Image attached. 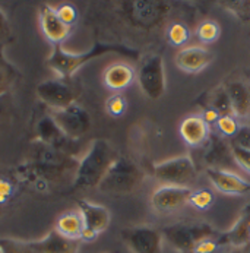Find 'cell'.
I'll list each match as a JSON object with an SVG mask.
<instances>
[{
  "label": "cell",
  "mask_w": 250,
  "mask_h": 253,
  "mask_svg": "<svg viewBox=\"0 0 250 253\" xmlns=\"http://www.w3.org/2000/svg\"><path fill=\"white\" fill-rule=\"evenodd\" d=\"M1 116H3V107L0 106V117H1Z\"/></svg>",
  "instance_id": "cell-41"
},
{
  "label": "cell",
  "mask_w": 250,
  "mask_h": 253,
  "mask_svg": "<svg viewBox=\"0 0 250 253\" xmlns=\"http://www.w3.org/2000/svg\"><path fill=\"white\" fill-rule=\"evenodd\" d=\"M218 248V242L216 239H208V240H204L201 242L196 248L193 253H214Z\"/></svg>",
  "instance_id": "cell-38"
},
{
  "label": "cell",
  "mask_w": 250,
  "mask_h": 253,
  "mask_svg": "<svg viewBox=\"0 0 250 253\" xmlns=\"http://www.w3.org/2000/svg\"><path fill=\"white\" fill-rule=\"evenodd\" d=\"M117 157V152L110 142L95 139L79 160L73 179V189L98 187Z\"/></svg>",
  "instance_id": "cell-3"
},
{
  "label": "cell",
  "mask_w": 250,
  "mask_h": 253,
  "mask_svg": "<svg viewBox=\"0 0 250 253\" xmlns=\"http://www.w3.org/2000/svg\"><path fill=\"white\" fill-rule=\"evenodd\" d=\"M79 160L71 154L57 151L37 141L34 155L28 166H24L22 177L36 186H47L50 183L75 179Z\"/></svg>",
  "instance_id": "cell-1"
},
{
  "label": "cell",
  "mask_w": 250,
  "mask_h": 253,
  "mask_svg": "<svg viewBox=\"0 0 250 253\" xmlns=\"http://www.w3.org/2000/svg\"><path fill=\"white\" fill-rule=\"evenodd\" d=\"M216 130L222 138H233L239 132V122L234 116H221L218 122L215 123Z\"/></svg>",
  "instance_id": "cell-30"
},
{
  "label": "cell",
  "mask_w": 250,
  "mask_h": 253,
  "mask_svg": "<svg viewBox=\"0 0 250 253\" xmlns=\"http://www.w3.org/2000/svg\"><path fill=\"white\" fill-rule=\"evenodd\" d=\"M163 237L167 243L181 253H193L195 248L208 239H216L218 231L208 222H176L166 225L163 230Z\"/></svg>",
  "instance_id": "cell-5"
},
{
  "label": "cell",
  "mask_w": 250,
  "mask_h": 253,
  "mask_svg": "<svg viewBox=\"0 0 250 253\" xmlns=\"http://www.w3.org/2000/svg\"><path fill=\"white\" fill-rule=\"evenodd\" d=\"M218 3L225 10L231 12L242 22H250V1H245V0L233 1V0H228V1H218Z\"/></svg>",
  "instance_id": "cell-29"
},
{
  "label": "cell",
  "mask_w": 250,
  "mask_h": 253,
  "mask_svg": "<svg viewBox=\"0 0 250 253\" xmlns=\"http://www.w3.org/2000/svg\"><path fill=\"white\" fill-rule=\"evenodd\" d=\"M78 210L82 215L85 228L100 234L107 230L111 221V214L106 207L94 204L91 201H79Z\"/></svg>",
  "instance_id": "cell-20"
},
{
  "label": "cell",
  "mask_w": 250,
  "mask_h": 253,
  "mask_svg": "<svg viewBox=\"0 0 250 253\" xmlns=\"http://www.w3.org/2000/svg\"><path fill=\"white\" fill-rule=\"evenodd\" d=\"M0 253H1V251H0Z\"/></svg>",
  "instance_id": "cell-43"
},
{
  "label": "cell",
  "mask_w": 250,
  "mask_h": 253,
  "mask_svg": "<svg viewBox=\"0 0 250 253\" xmlns=\"http://www.w3.org/2000/svg\"><path fill=\"white\" fill-rule=\"evenodd\" d=\"M231 149H233V158H234V163H236L237 169L243 170L245 173H248V174L250 176V151L249 149L239 148V146H234V145H231Z\"/></svg>",
  "instance_id": "cell-34"
},
{
  "label": "cell",
  "mask_w": 250,
  "mask_h": 253,
  "mask_svg": "<svg viewBox=\"0 0 250 253\" xmlns=\"http://www.w3.org/2000/svg\"><path fill=\"white\" fill-rule=\"evenodd\" d=\"M113 10L123 25L136 33L148 34L164 27L171 6L168 1L160 0H132L117 1Z\"/></svg>",
  "instance_id": "cell-2"
},
{
  "label": "cell",
  "mask_w": 250,
  "mask_h": 253,
  "mask_svg": "<svg viewBox=\"0 0 250 253\" xmlns=\"http://www.w3.org/2000/svg\"><path fill=\"white\" fill-rule=\"evenodd\" d=\"M1 253H34L31 242H21L13 239H0Z\"/></svg>",
  "instance_id": "cell-32"
},
{
  "label": "cell",
  "mask_w": 250,
  "mask_h": 253,
  "mask_svg": "<svg viewBox=\"0 0 250 253\" xmlns=\"http://www.w3.org/2000/svg\"><path fill=\"white\" fill-rule=\"evenodd\" d=\"M221 36V27L214 19H204L202 22L198 24L195 30V37L202 42V44H211L215 42Z\"/></svg>",
  "instance_id": "cell-25"
},
{
  "label": "cell",
  "mask_w": 250,
  "mask_h": 253,
  "mask_svg": "<svg viewBox=\"0 0 250 253\" xmlns=\"http://www.w3.org/2000/svg\"><path fill=\"white\" fill-rule=\"evenodd\" d=\"M154 176L164 184L190 187L196 181L198 170L190 155H180L154 166Z\"/></svg>",
  "instance_id": "cell-6"
},
{
  "label": "cell",
  "mask_w": 250,
  "mask_h": 253,
  "mask_svg": "<svg viewBox=\"0 0 250 253\" xmlns=\"http://www.w3.org/2000/svg\"><path fill=\"white\" fill-rule=\"evenodd\" d=\"M36 132L38 142L76 157V151H78L76 141H72L71 138H68L65 135V132L57 126V123L54 122V119L50 114L44 116L38 120Z\"/></svg>",
  "instance_id": "cell-13"
},
{
  "label": "cell",
  "mask_w": 250,
  "mask_h": 253,
  "mask_svg": "<svg viewBox=\"0 0 250 253\" xmlns=\"http://www.w3.org/2000/svg\"><path fill=\"white\" fill-rule=\"evenodd\" d=\"M230 144L239 148H245L250 151V125L246 126H240L239 132L230 139Z\"/></svg>",
  "instance_id": "cell-35"
},
{
  "label": "cell",
  "mask_w": 250,
  "mask_h": 253,
  "mask_svg": "<svg viewBox=\"0 0 250 253\" xmlns=\"http://www.w3.org/2000/svg\"><path fill=\"white\" fill-rule=\"evenodd\" d=\"M207 177L212 183L215 190L224 193V195H248L250 193V181L245 177L239 176L234 171H225V170H205Z\"/></svg>",
  "instance_id": "cell-17"
},
{
  "label": "cell",
  "mask_w": 250,
  "mask_h": 253,
  "mask_svg": "<svg viewBox=\"0 0 250 253\" xmlns=\"http://www.w3.org/2000/svg\"><path fill=\"white\" fill-rule=\"evenodd\" d=\"M201 116H202V119H204L209 126H211V125H215V123L218 122V119L221 117L219 113H218L216 110L209 109V107H207V109L204 110V113H202Z\"/></svg>",
  "instance_id": "cell-40"
},
{
  "label": "cell",
  "mask_w": 250,
  "mask_h": 253,
  "mask_svg": "<svg viewBox=\"0 0 250 253\" xmlns=\"http://www.w3.org/2000/svg\"><path fill=\"white\" fill-rule=\"evenodd\" d=\"M214 60V53L204 45H186L174 56V63L181 72L199 73Z\"/></svg>",
  "instance_id": "cell-15"
},
{
  "label": "cell",
  "mask_w": 250,
  "mask_h": 253,
  "mask_svg": "<svg viewBox=\"0 0 250 253\" xmlns=\"http://www.w3.org/2000/svg\"><path fill=\"white\" fill-rule=\"evenodd\" d=\"M40 28L44 38L51 42L53 45H62L69 36L71 27L65 25L62 19L57 16L54 7L51 6H41L40 9Z\"/></svg>",
  "instance_id": "cell-16"
},
{
  "label": "cell",
  "mask_w": 250,
  "mask_h": 253,
  "mask_svg": "<svg viewBox=\"0 0 250 253\" xmlns=\"http://www.w3.org/2000/svg\"><path fill=\"white\" fill-rule=\"evenodd\" d=\"M57 16L62 19V22L68 27H73L76 22H78V18H79V13H78V9L72 4V3H62L59 4L57 7H54Z\"/></svg>",
  "instance_id": "cell-33"
},
{
  "label": "cell",
  "mask_w": 250,
  "mask_h": 253,
  "mask_svg": "<svg viewBox=\"0 0 250 253\" xmlns=\"http://www.w3.org/2000/svg\"><path fill=\"white\" fill-rule=\"evenodd\" d=\"M145 179L142 169L126 157L117 160L108 169L107 174L98 184V190L107 195H127L135 192Z\"/></svg>",
  "instance_id": "cell-4"
},
{
  "label": "cell",
  "mask_w": 250,
  "mask_h": 253,
  "mask_svg": "<svg viewBox=\"0 0 250 253\" xmlns=\"http://www.w3.org/2000/svg\"><path fill=\"white\" fill-rule=\"evenodd\" d=\"M193 189L183 186L163 184L155 189L151 195V207L158 214H171L186 205H189V198Z\"/></svg>",
  "instance_id": "cell-12"
},
{
  "label": "cell",
  "mask_w": 250,
  "mask_h": 253,
  "mask_svg": "<svg viewBox=\"0 0 250 253\" xmlns=\"http://www.w3.org/2000/svg\"><path fill=\"white\" fill-rule=\"evenodd\" d=\"M122 239L132 253H163V233L149 225L130 227L122 231Z\"/></svg>",
  "instance_id": "cell-11"
},
{
  "label": "cell",
  "mask_w": 250,
  "mask_h": 253,
  "mask_svg": "<svg viewBox=\"0 0 250 253\" xmlns=\"http://www.w3.org/2000/svg\"><path fill=\"white\" fill-rule=\"evenodd\" d=\"M50 116L72 141H79L83 138L92 126L89 113L78 103H73L66 109L51 111Z\"/></svg>",
  "instance_id": "cell-9"
},
{
  "label": "cell",
  "mask_w": 250,
  "mask_h": 253,
  "mask_svg": "<svg viewBox=\"0 0 250 253\" xmlns=\"http://www.w3.org/2000/svg\"><path fill=\"white\" fill-rule=\"evenodd\" d=\"M37 95L45 106L51 109V111H56L66 109L71 104L76 103L79 92L68 79L53 78L38 84Z\"/></svg>",
  "instance_id": "cell-8"
},
{
  "label": "cell",
  "mask_w": 250,
  "mask_h": 253,
  "mask_svg": "<svg viewBox=\"0 0 250 253\" xmlns=\"http://www.w3.org/2000/svg\"><path fill=\"white\" fill-rule=\"evenodd\" d=\"M85 228L82 215L79 210H71L63 214H60L57 221L54 231H57L60 236L71 239V240H79L81 242V234Z\"/></svg>",
  "instance_id": "cell-23"
},
{
  "label": "cell",
  "mask_w": 250,
  "mask_h": 253,
  "mask_svg": "<svg viewBox=\"0 0 250 253\" xmlns=\"http://www.w3.org/2000/svg\"><path fill=\"white\" fill-rule=\"evenodd\" d=\"M13 193H15L13 183L4 177H0V208L6 205L9 199H12Z\"/></svg>",
  "instance_id": "cell-36"
},
{
  "label": "cell",
  "mask_w": 250,
  "mask_h": 253,
  "mask_svg": "<svg viewBox=\"0 0 250 253\" xmlns=\"http://www.w3.org/2000/svg\"><path fill=\"white\" fill-rule=\"evenodd\" d=\"M214 199V193H212L209 189H195V190H192V193H190L189 205H192V207L196 208V210L205 211V210H208V208L212 207Z\"/></svg>",
  "instance_id": "cell-28"
},
{
  "label": "cell",
  "mask_w": 250,
  "mask_h": 253,
  "mask_svg": "<svg viewBox=\"0 0 250 253\" xmlns=\"http://www.w3.org/2000/svg\"><path fill=\"white\" fill-rule=\"evenodd\" d=\"M9 38H10V24L4 12L0 9V44L7 41Z\"/></svg>",
  "instance_id": "cell-37"
},
{
  "label": "cell",
  "mask_w": 250,
  "mask_h": 253,
  "mask_svg": "<svg viewBox=\"0 0 250 253\" xmlns=\"http://www.w3.org/2000/svg\"><path fill=\"white\" fill-rule=\"evenodd\" d=\"M227 95L230 98V104L233 110V116L236 119H248L250 117V85L243 81H233L224 85Z\"/></svg>",
  "instance_id": "cell-21"
},
{
  "label": "cell",
  "mask_w": 250,
  "mask_h": 253,
  "mask_svg": "<svg viewBox=\"0 0 250 253\" xmlns=\"http://www.w3.org/2000/svg\"><path fill=\"white\" fill-rule=\"evenodd\" d=\"M10 86V73L3 63H0V97L9 89Z\"/></svg>",
  "instance_id": "cell-39"
},
{
  "label": "cell",
  "mask_w": 250,
  "mask_h": 253,
  "mask_svg": "<svg viewBox=\"0 0 250 253\" xmlns=\"http://www.w3.org/2000/svg\"><path fill=\"white\" fill-rule=\"evenodd\" d=\"M136 79V71L126 62H114L103 72V85L108 91L120 94L127 89Z\"/></svg>",
  "instance_id": "cell-19"
},
{
  "label": "cell",
  "mask_w": 250,
  "mask_h": 253,
  "mask_svg": "<svg viewBox=\"0 0 250 253\" xmlns=\"http://www.w3.org/2000/svg\"><path fill=\"white\" fill-rule=\"evenodd\" d=\"M249 228H250V205L242 212L236 225L228 231L227 240L233 245H242L245 242H249Z\"/></svg>",
  "instance_id": "cell-24"
},
{
  "label": "cell",
  "mask_w": 250,
  "mask_h": 253,
  "mask_svg": "<svg viewBox=\"0 0 250 253\" xmlns=\"http://www.w3.org/2000/svg\"><path fill=\"white\" fill-rule=\"evenodd\" d=\"M136 81L149 100H160L166 91V72L161 54L145 56L136 71Z\"/></svg>",
  "instance_id": "cell-7"
},
{
  "label": "cell",
  "mask_w": 250,
  "mask_h": 253,
  "mask_svg": "<svg viewBox=\"0 0 250 253\" xmlns=\"http://www.w3.org/2000/svg\"><path fill=\"white\" fill-rule=\"evenodd\" d=\"M209 109L216 110L219 113V116H233V110L230 104V98L227 95L225 86L221 85L219 88H216L211 98H209Z\"/></svg>",
  "instance_id": "cell-26"
},
{
  "label": "cell",
  "mask_w": 250,
  "mask_h": 253,
  "mask_svg": "<svg viewBox=\"0 0 250 253\" xmlns=\"http://www.w3.org/2000/svg\"><path fill=\"white\" fill-rule=\"evenodd\" d=\"M79 240H71L60 236L57 231H50L44 239L31 242L34 253H78Z\"/></svg>",
  "instance_id": "cell-22"
},
{
  "label": "cell",
  "mask_w": 250,
  "mask_h": 253,
  "mask_svg": "<svg viewBox=\"0 0 250 253\" xmlns=\"http://www.w3.org/2000/svg\"><path fill=\"white\" fill-rule=\"evenodd\" d=\"M127 110V100L126 97L120 94H113L110 95L106 101V111L111 117H120L126 113Z\"/></svg>",
  "instance_id": "cell-31"
},
{
  "label": "cell",
  "mask_w": 250,
  "mask_h": 253,
  "mask_svg": "<svg viewBox=\"0 0 250 253\" xmlns=\"http://www.w3.org/2000/svg\"><path fill=\"white\" fill-rule=\"evenodd\" d=\"M180 136L190 148H202L211 136V126L199 114L187 116L181 120Z\"/></svg>",
  "instance_id": "cell-18"
},
{
  "label": "cell",
  "mask_w": 250,
  "mask_h": 253,
  "mask_svg": "<svg viewBox=\"0 0 250 253\" xmlns=\"http://www.w3.org/2000/svg\"><path fill=\"white\" fill-rule=\"evenodd\" d=\"M100 50H92L82 54H73L62 48V45H53V51L48 56V66L56 73L60 75L62 79H69L85 62L98 54Z\"/></svg>",
  "instance_id": "cell-14"
},
{
  "label": "cell",
  "mask_w": 250,
  "mask_h": 253,
  "mask_svg": "<svg viewBox=\"0 0 250 253\" xmlns=\"http://www.w3.org/2000/svg\"><path fill=\"white\" fill-rule=\"evenodd\" d=\"M249 239H250V228H249Z\"/></svg>",
  "instance_id": "cell-42"
},
{
  "label": "cell",
  "mask_w": 250,
  "mask_h": 253,
  "mask_svg": "<svg viewBox=\"0 0 250 253\" xmlns=\"http://www.w3.org/2000/svg\"><path fill=\"white\" fill-rule=\"evenodd\" d=\"M167 38L174 47H186L190 40V30L183 22H173L167 28Z\"/></svg>",
  "instance_id": "cell-27"
},
{
  "label": "cell",
  "mask_w": 250,
  "mask_h": 253,
  "mask_svg": "<svg viewBox=\"0 0 250 253\" xmlns=\"http://www.w3.org/2000/svg\"><path fill=\"white\" fill-rule=\"evenodd\" d=\"M201 161L207 166V169H212V170L234 171L237 169L233 158L231 144L221 135H215V133H211L207 144L202 146Z\"/></svg>",
  "instance_id": "cell-10"
}]
</instances>
